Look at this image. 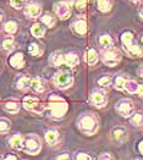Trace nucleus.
<instances>
[{
	"label": "nucleus",
	"instance_id": "f257e3e1",
	"mask_svg": "<svg viewBox=\"0 0 143 160\" xmlns=\"http://www.w3.org/2000/svg\"><path fill=\"white\" fill-rule=\"evenodd\" d=\"M77 127L82 133L92 136L95 134L99 128V120L98 116L93 112H83L78 116L77 119Z\"/></svg>",
	"mask_w": 143,
	"mask_h": 160
},
{
	"label": "nucleus",
	"instance_id": "f03ea898",
	"mask_svg": "<svg viewBox=\"0 0 143 160\" xmlns=\"http://www.w3.org/2000/svg\"><path fill=\"white\" fill-rule=\"evenodd\" d=\"M47 109L49 110V115L53 119H61V118L65 116V114L69 110V104L61 97L52 94L48 98Z\"/></svg>",
	"mask_w": 143,
	"mask_h": 160
},
{
	"label": "nucleus",
	"instance_id": "7ed1b4c3",
	"mask_svg": "<svg viewBox=\"0 0 143 160\" xmlns=\"http://www.w3.org/2000/svg\"><path fill=\"white\" fill-rule=\"evenodd\" d=\"M121 43L126 54H129L130 56L132 58L143 56V49L138 45L137 40L135 38V34L131 31H126L121 34Z\"/></svg>",
	"mask_w": 143,
	"mask_h": 160
},
{
	"label": "nucleus",
	"instance_id": "20e7f679",
	"mask_svg": "<svg viewBox=\"0 0 143 160\" xmlns=\"http://www.w3.org/2000/svg\"><path fill=\"white\" fill-rule=\"evenodd\" d=\"M99 56H100L103 64L109 67L116 66V65H119V62L121 61V52L117 48H115L114 45L110 47V48L102 49Z\"/></svg>",
	"mask_w": 143,
	"mask_h": 160
},
{
	"label": "nucleus",
	"instance_id": "39448f33",
	"mask_svg": "<svg viewBox=\"0 0 143 160\" xmlns=\"http://www.w3.org/2000/svg\"><path fill=\"white\" fill-rule=\"evenodd\" d=\"M53 84L59 89H67L74 84V75L70 71L60 70L53 76Z\"/></svg>",
	"mask_w": 143,
	"mask_h": 160
},
{
	"label": "nucleus",
	"instance_id": "423d86ee",
	"mask_svg": "<svg viewBox=\"0 0 143 160\" xmlns=\"http://www.w3.org/2000/svg\"><path fill=\"white\" fill-rule=\"evenodd\" d=\"M22 105L26 110L31 111V112H34V114H38V115H42L47 110V105L43 104V102L39 98L32 97V95H26L23 98Z\"/></svg>",
	"mask_w": 143,
	"mask_h": 160
},
{
	"label": "nucleus",
	"instance_id": "0eeeda50",
	"mask_svg": "<svg viewBox=\"0 0 143 160\" xmlns=\"http://www.w3.org/2000/svg\"><path fill=\"white\" fill-rule=\"evenodd\" d=\"M27 154L31 155H37L42 150V142L38 136L36 134H28L23 139V149Z\"/></svg>",
	"mask_w": 143,
	"mask_h": 160
},
{
	"label": "nucleus",
	"instance_id": "6e6552de",
	"mask_svg": "<svg viewBox=\"0 0 143 160\" xmlns=\"http://www.w3.org/2000/svg\"><path fill=\"white\" fill-rule=\"evenodd\" d=\"M116 111L124 118H130L131 115L133 114L135 111V104L133 102L129 99V98H124V99H120L115 105Z\"/></svg>",
	"mask_w": 143,
	"mask_h": 160
},
{
	"label": "nucleus",
	"instance_id": "1a4fd4ad",
	"mask_svg": "<svg viewBox=\"0 0 143 160\" xmlns=\"http://www.w3.org/2000/svg\"><path fill=\"white\" fill-rule=\"evenodd\" d=\"M89 103H91L92 107L97 108V109H102L108 104V97H106L104 91L94 89V91H92L91 95H89Z\"/></svg>",
	"mask_w": 143,
	"mask_h": 160
},
{
	"label": "nucleus",
	"instance_id": "9d476101",
	"mask_svg": "<svg viewBox=\"0 0 143 160\" xmlns=\"http://www.w3.org/2000/svg\"><path fill=\"white\" fill-rule=\"evenodd\" d=\"M110 136H111V139L114 142H116L117 144H121V143H125L129 138V131L125 126H115L111 128L110 131Z\"/></svg>",
	"mask_w": 143,
	"mask_h": 160
},
{
	"label": "nucleus",
	"instance_id": "9b49d317",
	"mask_svg": "<svg viewBox=\"0 0 143 160\" xmlns=\"http://www.w3.org/2000/svg\"><path fill=\"white\" fill-rule=\"evenodd\" d=\"M54 12L60 20H66V18H69L71 16V12H72L71 5L67 4L64 0L58 1V2L54 4Z\"/></svg>",
	"mask_w": 143,
	"mask_h": 160
},
{
	"label": "nucleus",
	"instance_id": "f8f14e48",
	"mask_svg": "<svg viewBox=\"0 0 143 160\" xmlns=\"http://www.w3.org/2000/svg\"><path fill=\"white\" fill-rule=\"evenodd\" d=\"M71 29H72V32L76 33L77 36H84V34L87 33V29H88L86 18L82 17V16L76 17V18L72 21V23H71Z\"/></svg>",
	"mask_w": 143,
	"mask_h": 160
},
{
	"label": "nucleus",
	"instance_id": "ddd939ff",
	"mask_svg": "<svg viewBox=\"0 0 143 160\" xmlns=\"http://www.w3.org/2000/svg\"><path fill=\"white\" fill-rule=\"evenodd\" d=\"M23 11L28 18H37L42 15V5L37 1H29Z\"/></svg>",
	"mask_w": 143,
	"mask_h": 160
},
{
	"label": "nucleus",
	"instance_id": "4468645a",
	"mask_svg": "<svg viewBox=\"0 0 143 160\" xmlns=\"http://www.w3.org/2000/svg\"><path fill=\"white\" fill-rule=\"evenodd\" d=\"M49 64L53 67H59L65 65V54L60 50H56L49 56Z\"/></svg>",
	"mask_w": 143,
	"mask_h": 160
},
{
	"label": "nucleus",
	"instance_id": "2eb2a0df",
	"mask_svg": "<svg viewBox=\"0 0 143 160\" xmlns=\"http://www.w3.org/2000/svg\"><path fill=\"white\" fill-rule=\"evenodd\" d=\"M45 142L49 146H56L60 142V133L58 130L55 128H50L45 132Z\"/></svg>",
	"mask_w": 143,
	"mask_h": 160
},
{
	"label": "nucleus",
	"instance_id": "dca6fc26",
	"mask_svg": "<svg viewBox=\"0 0 143 160\" xmlns=\"http://www.w3.org/2000/svg\"><path fill=\"white\" fill-rule=\"evenodd\" d=\"M23 139H25V137L22 134H13L9 138V146L15 150H22L23 149Z\"/></svg>",
	"mask_w": 143,
	"mask_h": 160
},
{
	"label": "nucleus",
	"instance_id": "f3484780",
	"mask_svg": "<svg viewBox=\"0 0 143 160\" xmlns=\"http://www.w3.org/2000/svg\"><path fill=\"white\" fill-rule=\"evenodd\" d=\"M9 64L13 68H22L25 66V56L22 53H15L10 56L9 59Z\"/></svg>",
	"mask_w": 143,
	"mask_h": 160
},
{
	"label": "nucleus",
	"instance_id": "a211bd4d",
	"mask_svg": "<svg viewBox=\"0 0 143 160\" xmlns=\"http://www.w3.org/2000/svg\"><path fill=\"white\" fill-rule=\"evenodd\" d=\"M34 93H43L45 91V82L40 77H33L31 78V87Z\"/></svg>",
	"mask_w": 143,
	"mask_h": 160
},
{
	"label": "nucleus",
	"instance_id": "6ab92c4d",
	"mask_svg": "<svg viewBox=\"0 0 143 160\" xmlns=\"http://www.w3.org/2000/svg\"><path fill=\"white\" fill-rule=\"evenodd\" d=\"M15 86L17 89L20 91H26L31 87V77H28L26 75H21L18 76L15 81Z\"/></svg>",
	"mask_w": 143,
	"mask_h": 160
},
{
	"label": "nucleus",
	"instance_id": "aec40b11",
	"mask_svg": "<svg viewBox=\"0 0 143 160\" xmlns=\"http://www.w3.org/2000/svg\"><path fill=\"white\" fill-rule=\"evenodd\" d=\"M65 65L69 67H76L79 65V56L77 53L75 52H70V53L65 54Z\"/></svg>",
	"mask_w": 143,
	"mask_h": 160
},
{
	"label": "nucleus",
	"instance_id": "412c9836",
	"mask_svg": "<svg viewBox=\"0 0 143 160\" xmlns=\"http://www.w3.org/2000/svg\"><path fill=\"white\" fill-rule=\"evenodd\" d=\"M98 60H99V54H98V52L94 48H89L87 50V54H86V62L88 65H91V66H94V65H97Z\"/></svg>",
	"mask_w": 143,
	"mask_h": 160
},
{
	"label": "nucleus",
	"instance_id": "4be33fe9",
	"mask_svg": "<svg viewBox=\"0 0 143 160\" xmlns=\"http://www.w3.org/2000/svg\"><path fill=\"white\" fill-rule=\"evenodd\" d=\"M98 44L102 49H105V48H110L114 45V39L111 38V36H109L108 33H104V34H100L98 37Z\"/></svg>",
	"mask_w": 143,
	"mask_h": 160
},
{
	"label": "nucleus",
	"instance_id": "5701e85b",
	"mask_svg": "<svg viewBox=\"0 0 143 160\" xmlns=\"http://www.w3.org/2000/svg\"><path fill=\"white\" fill-rule=\"evenodd\" d=\"M129 80L126 75H117L113 78V86L116 91H125V83Z\"/></svg>",
	"mask_w": 143,
	"mask_h": 160
},
{
	"label": "nucleus",
	"instance_id": "b1692460",
	"mask_svg": "<svg viewBox=\"0 0 143 160\" xmlns=\"http://www.w3.org/2000/svg\"><path fill=\"white\" fill-rule=\"evenodd\" d=\"M3 108L9 114H17L20 111V103L17 100H9L4 103Z\"/></svg>",
	"mask_w": 143,
	"mask_h": 160
},
{
	"label": "nucleus",
	"instance_id": "393cba45",
	"mask_svg": "<svg viewBox=\"0 0 143 160\" xmlns=\"http://www.w3.org/2000/svg\"><path fill=\"white\" fill-rule=\"evenodd\" d=\"M31 34L34 38H42L45 34V26L43 23H34L31 27Z\"/></svg>",
	"mask_w": 143,
	"mask_h": 160
},
{
	"label": "nucleus",
	"instance_id": "a878e982",
	"mask_svg": "<svg viewBox=\"0 0 143 160\" xmlns=\"http://www.w3.org/2000/svg\"><path fill=\"white\" fill-rule=\"evenodd\" d=\"M40 21H42V23H43L44 26L52 28V27H54L55 23H56V17H55L54 15H52V13L45 12L40 16Z\"/></svg>",
	"mask_w": 143,
	"mask_h": 160
},
{
	"label": "nucleus",
	"instance_id": "bb28decb",
	"mask_svg": "<svg viewBox=\"0 0 143 160\" xmlns=\"http://www.w3.org/2000/svg\"><path fill=\"white\" fill-rule=\"evenodd\" d=\"M138 88H140V84L138 82L135 80H129L126 81L125 83V91L130 94H137L138 93Z\"/></svg>",
	"mask_w": 143,
	"mask_h": 160
},
{
	"label": "nucleus",
	"instance_id": "cd10ccee",
	"mask_svg": "<svg viewBox=\"0 0 143 160\" xmlns=\"http://www.w3.org/2000/svg\"><path fill=\"white\" fill-rule=\"evenodd\" d=\"M97 84L100 88H108L110 84H113V77L110 75H102L97 78Z\"/></svg>",
	"mask_w": 143,
	"mask_h": 160
},
{
	"label": "nucleus",
	"instance_id": "c85d7f7f",
	"mask_svg": "<svg viewBox=\"0 0 143 160\" xmlns=\"http://www.w3.org/2000/svg\"><path fill=\"white\" fill-rule=\"evenodd\" d=\"M97 6H98L99 11L109 12L113 8V0H97Z\"/></svg>",
	"mask_w": 143,
	"mask_h": 160
},
{
	"label": "nucleus",
	"instance_id": "c756f323",
	"mask_svg": "<svg viewBox=\"0 0 143 160\" xmlns=\"http://www.w3.org/2000/svg\"><path fill=\"white\" fill-rule=\"evenodd\" d=\"M17 22L16 21H13V20H10V21H8V22H5V25H4V31L8 33V34H15L16 32H17Z\"/></svg>",
	"mask_w": 143,
	"mask_h": 160
},
{
	"label": "nucleus",
	"instance_id": "7c9ffc66",
	"mask_svg": "<svg viewBox=\"0 0 143 160\" xmlns=\"http://www.w3.org/2000/svg\"><path fill=\"white\" fill-rule=\"evenodd\" d=\"M28 53L31 54L32 56H40L43 53V49L40 48V44L39 43H31L29 47H28Z\"/></svg>",
	"mask_w": 143,
	"mask_h": 160
},
{
	"label": "nucleus",
	"instance_id": "2f4dec72",
	"mask_svg": "<svg viewBox=\"0 0 143 160\" xmlns=\"http://www.w3.org/2000/svg\"><path fill=\"white\" fill-rule=\"evenodd\" d=\"M1 45H3V49L5 52H11L15 49V39L13 37H6V38H4Z\"/></svg>",
	"mask_w": 143,
	"mask_h": 160
},
{
	"label": "nucleus",
	"instance_id": "473e14b6",
	"mask_svg": "<svg viewBox=\"0 0 143 160\" xmlns=\"http://www.w3.org/2000/svg\"><path fill=\"white\" fill-rule=\"evenodd\" d=\"M11 128V122L9 119H5V118H1L0 119V134H5L8 133Z\"/></svg>",
	"mask_w": 143,
	"mask_h": 160
},
{
	"label": "nucleus",
	"instance_id": "72a5a7b5",
	"mask_svg": "<svg viewBox=\"0 0 143 160\" xmlns=\"http://www.w3.org/2000/svg\"><path fill=\"white\" fill-rule=\"evenodd\" d=\"M130 122L131 125L133 126H142L143 125V115L141 112H136V114H132L130 116Z\"/></svg>",
	"mask_w": 143,
	"mask_h": 160
},
{
	"label": "nucleus",
	"instance_id": "f704fd0d",
	"mask_svg": "<svg viewBox=\"0 0 143 160\" xmlns=\"http://www.w3.org/2000/svg\"><path fill=\"white\" fill-rule=\"evenodd\" d=\"M26 4V0H10V5L13 6V9H22Z\"/></svg>",
	"mask_w": 143,
	"mask_h": 160
},
{
	"label": "nucleus",
	"instance_id": "c9c22d12",
	"mask_svg": "<svg viewBox=\"0 0 143 160\" xmlns=\"http://www.w3.org/2000/svg\"><path fill=\"white\" fill-rule=\"evenodd\" d=\"M87 2H88V0H76L74 4H75V6H76L78 11H83L87 6Z\"/></svg>",
	"mask_w": 143,
	"mask_h": 160
},
{
	"label": "nucleus",
	"instance_id": "e433bc0d",
	"mask_svg": "<svg viewBox=\"0 0 143 160\" xmlns=\"http://www.w3.org/2000/svg\"><path fill=\"white\" fill-rule=\"evenodd\" d=\"M75 159L77 160H92L93 159V157H91V155H88L87 153H77L76 154V157H75Z\"/></svg>",
	"mask_w": 143,
	"mask_h": 160
},
{
	"label": "nucleus",
	"instance_id": "4c0bfd02",
	"mask_svg": "<svg viewBox=\"0 0 143 160\" xmlns=\"http://www.w3.org/2000/svg\"><path fill=\"white\" fill-rule=\"evenodd\" d=\"M99 159L100 160H108V159H114V157L110 154V153H103V154H100L99 155Z\"/></svg>",
	"mask_w": 143,
	"mask_h": 160
},
{
	"label": "nucleus",
	"instance_id": "58836bf2",
	"mask_svg": "<svg viewBox=\"0 0 143 160\" xmlns=\"http://www.w3.org/2000/svg\"><path fill=\"white\" fill-rule=\"evenodd\" d=\"M71 157H70V154H69V152H66L65 154H61V155H58L56 157V159L61 160V159H70Z\"/></svg>",
	"mask_w": 143,
	"mask_h": 160
},
{
	"label": "nucleus",
	"instance_id": "ea45409f",
	"mask_svg": "<svg viewBox=\"0 0 143 160\" xmlns=\"http://www.w3.org/2000/svg\"><path fill=\"white\" fill-rule=\"evenodd\" d=\"M137 150L140 152V154H141V155H143V139L138 143V144H137Z\"/></svg>",
	"mask_w": 143,
	"mask_h": 160
},
{
	"label": "nucleus",
	"instance_id": "a19ab883",
	"mask_svg": "<svg viewBox=\"0 0 143 160\" xmlns=\"http://www.w3.org/2000/svg\"><path fill=\"white\" fill-rule=\"evenodd\" d=\"M137 75H138L141 78H143V64H141L140 67L137 68Z\"/></svg>",
	"mask_w": 143,
	"mask_h": 160
},
{
	"label": "nucleus",
	"instance_id": "79ce46f5",
	"mask_svg": "<svg viewBox=\"0 0 143 160\" xmlns=\"http://www.w3.org/2000/svg\"><path fill=\"white\" fill-rule=\"evenodd\" d=\"M137 94H140L141 97H143V84H142V86L140 84V88H138V93H137Z\"/></svg>",
	"mask_w": 143,
	"mask_h": 160
},
{
	"label": "nucleus",
	"instance_id": "37998d69",
	"mask_svg": "<svg viewBox=\"0 0 143 160\" xmlns=\"http://www.w3.org/2000/svg\"><path fill=\"white\" fill-rule=\"evenodd\" d=\"M5 159H17V157L16 155H6Z\"/></svg>",
	"mask_w": 143,
	"mask_h": 160
},
{
	"label": "nucleus",
	"instance_id": "c03bdc74",
	"mask_svg": "<svg viewBox=\"0 0 143 160\" xmlns=\"http://www.w3.org/2000/svg\"><path fill=\"white\" fill-rule=\"evenodd\" d=\"M140 15H141V17H142V18H143V6H142V10L140 11Z\"/></svg>",
	"mask_w": 143,
	"mask_h": 160
},
{
	"label": "nucleus",
	"instance_id": "a18cd8bd",
	"mask_svg": "<svg viewBox=\"0 0 143 160\" xmlns=\"http://www.w3.org/2000/svg\"><path fill=\"white\" fill-rule=\"evenodd\" d=\"M3 17H4V15H3V13L0 12V22H1V21H3Z\"/></svg>",
	"mask_w": 143,
	"mask_h": 160
},
{
	"label": "nucleus",
	"instance_id": "49530a36",
	"mask_svg": "<svg viewBox=\"0 0 143 160\" xmlns=\"http://www.w3.org/2000/svg\"><path fill=\"white\" fill-rule=\"evenodd\" d=\"M140 40L143 43V33H141V37H140Z\"/></svg>",
	"mask_w": 143,
	"mask_h": 160
},
{
	"label": "nucleus",
	"instance_id": "de8ad7c7",
	"mask_svg": "<svg viewBox=\"0 0 143 160\" xmlns=\"http://www.w3.org/2000/svg\"><path fill=\"white\" fill-rule=\"evenodd\" d=\"M130 1H132V2H138L140 0H130Z\"/></svg>",
	"mask_w": 143,
	"mask_h": 160
},
{
	"label": "nucleus",
	"instance_id": "09e8293b",
	"mask_svg": "<svg viewBox=\"0 0 143 160\" xmlns=\"http://www.w3.org/2000/svg\"><path fill=\"white\" fill-rule=\"evenodd\" d=\"M0 158H1V155H0Z\"/></svg>",
	"mask_w": 143,
	"mask_h": 160
},
{
	"label": "nucleus",
	"instance_id": "8fccbe9b",
	"mask_svg": "<svg viewBox=\"0 0 143 160\" xmlns=\"http://www.w3.org/2000/svg\"><path fill=\"white\" fill-rule=\"evenodd\" d=\"M88 1H89V0H88Z\"/></svg>",
	"mask_w": 143,
	"mask_h": 160
}]
</instances>
